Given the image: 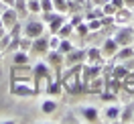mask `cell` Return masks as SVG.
<instances>
[{"mask_svg": "<svg viewBox=\"0 0 134 124\" xmlns=\"http://www.w3.org/2000/svg\"><path fill=\"white\" fill-rule=\"evenodd\" d=\"M33 69V82L37 85V91L41 94V91H47L49 88V83L55 79L53 77V67L47 63V61H37L35 65H31Z\"/></svg>", "mask_w": 134, "mask_h": 124, "instance_id": "obj_1", "label": "cell"}, {"mask_svg": "<svg viewBox=\"0 0 134 124\" xmlns=\"http://www.w3.org/2000/svg\"><path fill=\"white\" fill-rule=\"evenodd\" d=\"M41 14H29L25 18V23H23V35L29 37V39H37V37H41L45 35V23H43V18H39Z\"/></svg>", "mask_w": 134, "mask_h": 124, "instance_id": "obj_2", "label": "cell"}, {"mask_svg": "<svg viewBox=\"0 0 134 124\" xmlns=\"http://www.w3.org/2000/svg\"><path fill=\"white\" fill-rule=\"evenodd\" d=\"M10 91L18 96V98H33L37 96L39 91H37V85H35L33 77L31 79H12L10 83Z\"/></svg>", "mask_w": 134, "mask_h": 124, "instance_id": "obj_3", "label": "cell"}, {"mask_svg": "<svg viewBox=\"0 0 134 124\" xmlns=\"http://www.w3.org/2000/svg\"><path fill=\"white\" fill-rule=\"evenodd\" d=\"M63 90L71 91V94H77V91L83 90V85H81V79H79V65H71L67 69V73L63 75Z\"/></svg>", "mask_w": 134, "mask_h": 124, "instance_id": "obj_4", "label": "cell"}, {"mask_svg": "<svg viewBox=\"0 0 134 124\" xmlns=\"http://www.w3.org/2000/svg\"><path fill=\"white\" fill-rule=\"evenodd\" d=\"M114 41L118 43V47H124V45H132V26L128 25H118L114 29Z\"/></svg>", "mask_w": 134, "mask_h": 124, "instance_id": "obj_5", "label": "cell"}, {"mask_svg": "<svg viewBox=\"0 0 134 124\" xmlns=\"http://www.w3.org/2000/svg\"><path fill=\"white\" fill-rule=\"evenodd\" d=\"M90 65H104V55H102L100 47H87L85 49V61Z\"/></svg>", "mask_w": 134, "mask_h": 124, "instance_id": "obj_6", "label": "cell"}, {"mask_svg": "<svg viewBox=\"0 0 134 124\" xmlns=\"http://www.w3.org/2000/svg\"><path fill=\"white\" fill-rule=\"evenodd\" d=\"M0 18H2V23H4V26H6V31H10V29H12V26L16 25L18 20H20V18H18V12L14 8H12V6H6V8L2 10V14H0Z\"/></svg>", "mask_w": 134, "mask_h": 124, "instance_id": "obj_7", "label": "cell"}, {"mask_svg": "<svg viewBox=\"0 0 134 124\" xmlns=\"http://www.w3.org/2000/svg\"><path fill=\"white\" fill-rule=\"evenodd\" d=\"M49 49H51L49 47V35H41V37L33 39V47H31L33 53H37V55H47Z\"/></svg>", "mask_w": 134, "mask_h": 124, "instance_id": "obj_8", "label": "cell"}, {"mask_svg": "<svg viewBox=\"0 0 134 124\" xmlns=\"http://www.w3.org/2000/svg\"><path fill=\"white\" fill-rule=\"evenodd\" d=\"M102 55H104V59H112L114 55H116V51H118V43L114 41V37L112 35H108L106 39H104V43H102Z\"/></svg>", "mask_w": 134, "mask_h": 124, "instance_id": "obj_9", "label": "cell"}, {"mask_svg": "<svg viewBox=\"0 0 134 124\" xmlns=\"http://www.w3.org/2000/svg\"><path fill=\"white\" fill-rule=\"evenodd\" d=\"M83 61H85V49L73 47V49L65 55V65H81Z\"/></svg>", "mask_w": 134, "mask_h": 124, "instance_id": "obj_10", "label": "cell"}, {"mask_svg": "<svg viewBox=\"0 0 134 124\" xmlns=\"http://www.w3.org/2000/svg\"><path fill=\"white\" fill-rule=\"evenodd\" d=\"M47 63H49L53 69H61L65 65V55L59 53L57 49H49L47 51Z\"/></svg>", "mask_w": 134, "mask_h": 124, "instance_id": "obj_11", "label": "cell"}, {"mask_svg": "<svg viewBox=\"0 0 134 124\" xmlns=\"http://www.w3.org/2000/svg\"><path fill=\"white\" fill-rule=\"evenodd\" d=\"M130 57H134V47L132 45H124V47H118L116 55L112 57V63H124Z\"/></svg>", "mask_w": 134, "mask_h": 124, "instance_id": "obj_12", "label": "cell"}, {"mask_svg": "<svg viewBox=\"0 0 134 124\" xmlns=\"http://www.w3.org/2000/svg\"><path fill=\"white\" fill-rule=\"evenodd\" d=\"M120 110L122 106H116V104H110V106L104 108V120L106 122H120Z\"/></svg>", "mask_w": 134, "mask_h": 124, "instance_id": "obj_13", "label": "cell"}, {"mask_svg": "<svg viewBox=\"0 0 134 124\" xmlns=\"http://www.w3.org/2000/svg\"><path fill=\"white\" fill-rule=\"evenodd\" d=\"M100 110L96 106H83L81 108V120H85V122H100Z\"/></svg>", "mask_w": 134, "mask_h": 124, "instance_id": "obj_14", "label": "cell"}, {"mask_svg": "<svg viewBox=\"0 0 134 124\" xmlns=\"http://www.w3.org/2000/svg\"><path fill=\"white\" fill-rule=\"evenodd\" d=\"M130 20H132V10L128 6H122V8L116 10V14H114V23L116 25H128Z\"/></svg>", "mask_w": 134, "mask_h": 124, "instance_id": "obj_15", "label": "cell"}, {"mask_svg": "<svg viewBox=\"0 0 134 124\" xmlns=\"http://www.w3.org/2000/svg\"><path fill=\"white\" fill-rule=\"evenodd\" d=\"M12 65H29L31 63V55H29V51H23V49H16L12 51Z\"/></svg>", "mask_w": 134, "mask_h": 124, "instance_id": "obj_16", "label": "cell"}, {"mask_svg": "<svg viewBox=\"0 0 134 124\" xmlns=\"http://www.w3.org/2000/svg\"><path fill=\"white\" fill-rule=\"evenodd\" d=\"M120 122H124V124L134 122V104L132 102H128V104L122 106V110H120Z\"/></svg>", "mask_w": 134, "mask_h": 124, "instance_id": "obj_17", "label": "cell"}, {"mask_svg": "<svg viewBox=\"0 0 134 124\" xmlns=\"http://www.w3.org/2000/svg\"><path fill=\"white\" fill-rule=\"evenodd\" d=\"M73 33H75V26L71 25L69 20H65V23L61 25V29H59V31H57V35H59V37H61V39H69V37H71V35H73Z\"/></svg>", "mask_w": 134, "mask_h": 124, "instance_id": "obj_18", "label": "cell"}, {"mask_svg": "<svg viewBox=\"0 0 134 124\" xmlns=\"http://www.w3.org/2000/svg\"><path fill=\"white\" fill-rule=\"evenodd\" d=\"M57 110V102L53 98H47V100H43L41 102V112L43 114H53Z\"/></svg>", "mask_w": 134, "mask_h": 124, "instance_id": "obj_19", "label": "cell"}, {"mask_svg": "<svg viewBox=\"0 0 134 124\" xmlns=\"http://www.w3.org/2000/svg\"><path fill=\"white\" fill-rule=\"evenodd\" d=\"M61 91H63V83L57 82V79H53V82L49 83V88H47V91H45V94H47V96H51V98H55V96H59Z\"/></svg>", "mask_w": 134, "mask_h": 124, "instance_id": "obj_20", "label": "cell"}, {"mask_svg": "<svg viewBox=\"0 0 134 124\" xmlns=\"http://www.w3.org/2000/svg\"><path fill=\"white\" fill-rule=\"evenodd\" d=\"M12 8L18 12V18L23 20V18L29 17V8H26V0H14V6Z\"/></svg>", "mask_w": 134, "mask_h": 124, "instance_id": "obj_21", "label": "cell"}, {"mask_svg": "<svg viewBox=\"0 0 134 124\" xmlns=\"http://www.w3.org/2000/svg\"><path fill=\"white\" fill-rule=\"evenodd\" d=\"M26 8H29V14H41V0H26Z\"/></svg>", "mask_w": 134, "mask_h": 124, "instance_id": "obj_22", "label": "cell"}, {"mask_svg": "<svg viewBox=\"0 0 134 124\" xmlns=\"http://www.w3.org/2000/svg\"><path fill=\"white\" fill-rule=\"evenodd\" d=\"M71 49H73V43L69 41V39H61V41H59V47H57V51H59V53L67 55V53H69Z\"/></svg>", "mask_w": 134, "mask_h": 124, "instance_id": "obj_23", "label": "cell"}, {"mask_svg": "<svg viewBox=\"0 0 134 124\" xmlns=\"http://www.w3.org/2000/svg\"><path fill=\"white\" fill-rule=\"evenodd\" d=\"M75 33L79 35V37H90V33H92V31H90V25H87V23H79V25L75 26Z\"/></svg>", "mask_w": 134, "mask_h": 124, "instance_id": "obj_24", "label": "cell"}, {"mask_svg": "<svg viewBox=\"0 0 134 124\" xmlns=\"http://www.w3.org/2000/svg\"><path fill=\"white\" fill-rule=\"evenodd\" d=\"M85 23L90 25V31H92V33H96V31H102V26H104L102 18H90V20H85Z\"/></svg>", "mask_w": 134, "mask_h": 124, "instance_id": "obj_25", "label": "cell"}, {"mask_svg": "<svg viewBox=\"0 0 134 124\" xmlns=\"http://www.w3.org/2000/svg\"><path fill=\"white\" fill-rule=\"evenodd\" d=\"M67 20H69L73 26H77L79 23H83L85 18H83V12H71V18H67Z\"/></svg>", "mask_w": 134, "mask_h": 124, "instance_id": "obj_26", "label": "cell"}, {"mask_svg": "<svg viewBox=\"0 0 134 124\" xmlns=\"http://www.w3.org/2000/svg\"><path fill=\"white\" fill-rule=\"evenodd\" d=\"M102 10H104V14H106V17H114V14H116V6H114V4H112V2H106V4H104V6H102Z\"/></svg>", "mask_w": 134, "mask_h": 124, "instance_id": "obj_27", "label": "cell"}, {"mask_svg": "<svg viewBox=\"0 0 134 124\" xmlns=\"http://www.w3.org/2000/svg\"><path fill=\"white\" fill-rule=\"evenodd\" d=\"M10 41H12L10 33H4V35H2V37H0V51H6V49H8Z\"/></svg>", "mask_w": 134, "mask_h": 124, "instance_id": "obj_28", "label": "cell"}, {"mask_svg": "<svg viewBox=\"0 0 134 124\" xmlns=\"http://www.w3.org/2000/svg\"><path fill=\"white\" fill-rule=\"evenodd\" d=\"M41 8H43V12H53L55 4H53V0H41Z\"/></svg>", "mask_w": 134, "mask_h": 124, "instance_id": "obj_29", "label": "cell"}, {"mask_svg": "<svg viewBox=\"0 0 134 124\" xmlns=\"http://www.w3.org/2000/svg\"><path fill=\"white\" fill-rule=\"evenodd\" d=\"M61 122H73V124H77V122H81V118L73 116V112H67V114L61 118Z\"/></svg>", "mask_w": 134, "mask_h": 124, "instance_id": "obj_30", "label": "cell"}, {"mask_svg": "<svg viewBox=\"0 0 134 124\" xmlns=\"http://www.w3.org/2000/svg\"><path fill=\"white\" fill-rule=\"evenodd\" d=\"M108 0H90V6H104Z\"/></svg>", "mask_w": 134, "mask_h": 124, "instance_id": "obj_31", "label": "cell"}, {"mask_svg": "<svg viewBox=\"0 0 134 124\" xmlns=\"http://www.w3.org/2000/svg\"><path fill=\"white\" fill-rule=\"evenodd\" d=\"M4 33H8V31H6V26H4V23H2V18H0V37H2Z\"/></svg>", "mask_w": 134, "mask_h": 124, "instance_id": "obj_32", "label": "cell"}, {"mask_svg": "<svg viewBox=\"0 0 134 124\" xmlns=\"http://www.w3.org/2000/svg\"><path fill=\"white\" fill-rule=\"evenodd\" d=\"M2 2H4L6 6H14V0H2Z\"/></svg>", "mask_w": 134, "mask_h": 124, "instance_id": "obj_33", "label": "cell"}, {"mask_svg": "<svg viewBox=\"0 0 134 124\" xmlns=\"http://www.w3.org/2000/svg\"><path fill=\"white\" fill-rule=\"evenodd\" d=\"M6 8V4H4V2H2V0H0V14H2V10Z\"/></svg>", "mask_w": 134, "mask_h": 124, "instance_id": "obj_34", "label": "cell"}, {"mask_svg": "<svg viewBox=\"0 0 134 124\" xmlns=\"http://www.w3.org/2000/svg\"><path fill=\"white\" fill-rule=\"evenodd\" d=\"M132 47H134V26H132Z\"/></svg>", "mask_w": 134, "mask_h": 124, "instance_id": "obj_35", "label": "cell"}, {"mask_svg": "<svg viewBox=\"0 0 134 124\" xmlns=\"http://www.w3.org/2000/svg\"><path fill=\"white\" fill-rule=\"evenodd\" d=\"M132 23H134V8H132Z\"/></svg>", "mask_w": 134, "mask_h": 124, "instance_id": "obj_36", "label": "cell"}, {"mask_svg": "<svg viewBox=\"0 0 134 124\" xmlns=\"http://www.w3.org/2000/svg\"><path fill=\"white\" fill-rule=\"evenodd\" d=\"M0 61H2V51H0Z\"/></svg>", "mask_w": 134, "mask_h": 124, "instance_id": "obj_37", "label": "cell"}]
</instances>
